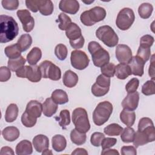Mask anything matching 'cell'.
I'll return each instance as SVG.
<instances>
[{
  "label": "cell",
  "instance_id": "6da1fadb",
  "mask_svg": "<svg viewBox=\"0 0 155 155\" xmlns=\"http://www.w3.org/2000/svg\"><path fill=\"white\" fill-rule=\"evenodd\" d=\"M18 23L12 16H0V42L6 43L13 41L18 35Z\"/></svg>",
  "mask_w": 155,
  "mask_h": 155
},
{
  "label": "cell",
  "instance_id": "7a4b0ae2",
  "mask_svg": "<svg viewBox=\"0 0 155 155\" xmlns=\"http://www.w3.org/2000/svg\"><path fill=\"white\" fill-rule=\"evenodd\" d=\"M88 50L92 58L93 64L97 67H101L110 61V54L98 42L91 41L88 43Z\"/></svg>",
  "mask_w": 155,
  "mask_h": 155
},
{
  "label": "cell",
  "instance_id": "3957f363",
  "mask_svg": "<svg viewBox=\"0 0 155 155\" xmlns=\"http://www.w3.org/2000/svg\"><path fill=\"white\" fill-rule=\"evenodd\" d=\"M113 111V105L108 101H103L97 104L93 113V120L95 125L101 126L110 118Z\"/></svg>",
  "mask_w": 155,
  "mask_h": 155
},
{
  "label": "cell",
  "instance_id": "277c9868",
  "mask_svg": "<svg viewBox=\"0 0 155 155\" xmlns=\"http://www.w3.org/2000/svg\"><path fill=\"white\" fill-rule=\"evenodd\" d=\"M105 10L101 7H94L89 10L84 11L80 16L81 22L86 26H91L96 22L104 20L106 16Z\"/></svg>",
  "mask_w": 155,
  "mask_h": 155
},
{
  "label": "cell",
  "instance_id": "5b68a950",
  "mask_svg": "<svg viewBox=\"0 0 155 155\" xmlns=\"http://www.w3.org/2000/svg\"><path fill=\"white\" fill-rule=\"evenodd\" d=\"M96 36L105 45L109 47H115L119 42L118 36L109 25L99 27L96 31Z\"/></svg>",
  "mask_w": 155,
  "mask_h": 155
},
{
  "label": "cell",
  "instance_id": "8992f818",
  "mask_svg": "<svg viewBox=\"0 0 155 155\" xmlns=\"http://www.w3.org/2000/svg\"><path fill=\"white\" fill-rule=\"evenodd\" d=\"M72 121L75 128L80 132L86 133L90 129L87 112L83 108H75L72 113Z\"/></svg>",
  "mask_w": 155,
  "mask_h": 155
},
{
  "label": "cell",
  "instance_id": "52a82bcc",
  "mask_svg": "<svg viewBox=\"0 0 155 155\" xmlns=\"http://www.w3.org/2000/svg\"><path fill=\"white\" fill-rule=\"evenodd\" d=\"M135 19V15L133 10L130 8H124L118 13L116 24L121 30L129 29L133 24Z\"/></svg>",
  "mask_w": 155,
  "mask_h": 155
},
{
  "label": "cell",
  "instance_id": "ba28073f",
  "mask_svg": "<svg viewBox=\"0 0 155 155\" xmlns=\"http://www.w3.org/2000/svg\"><path fill=\"white\" fill-rule=\"evenodd\" d=\"M42 78H49L52 81H58L61 78V69L50 61L45 60L39 65Z\"/></svg>",
  "mask_w": 155,
  "mask_h": 155
},
{
  "label": "cell",
  "instance_id": "9c48e42d",
  "mask_svg": "<svg viewBox=\"0 0 155 155\" xmlns=\"http://www.w3.org/2000/svg\"><path fill=\"white\" fill-rule=\"evenodd\" d=\"M16 74L19 78H27L32 82H38L42 78L39 67L37 65L23 66L16 71Z\"/></svg>",
  "mask_w": 155,
  "mask_h": 155
},
{
  "label": "cell",
  "instance_id": "30bf717a",
  "mask_svg": "<svg viewBox=\"0 0 155 155\" xmlns=\"http://www.w3.org/2000/svg\"><path fill=\"white\" fill-rule=\"evenodd\" d=\"M70 61L72 67L79 70L86 68L90 62V59L87 54L84 51L78 50L71 51Z\"/></svg>",
  "mask_w": 155,
  "mask_h": 155
},
{
  "label": "cell",
  "instance_id": "8fae6325",
  "mask_svg": "<svg viewBox=\"0 0 155 155\" xmlns=\"http://www.w3.org/2000/svg\"><path fill=\"white\" fill-rule=\"evenodd\" d=\"M18 18L22 23L24 30L25 32H30L34 28L35 20L28 10H19L16 12Z\"/></svg>",
  "mask_w": 155,
  "mask_h": 155
},
{
  "label": "cell",
  "instance_id": "7c38bea8",
  "mask_svg": "<svg viewBox=\"0 0 155 155\" xmlns=\"http://www.w3.org/2000/svg\"><path fill=\"white\" fill-rule=\"evenodd\" d=\"M115 52L116 59L120 63L129 64L133 58L131 48L125 44L117 45Z\"/></svg>",
  "mask_w": 155,
  "mask_h": 155
},
{
  "label": "cell",
  "instance_id": "4fadbf2b",
  "mask_svg": "<svg viewBox=\"0 0 155 155\" xmlns=\"http://www.w3.org/2000/svg\"><path fill=\"white\" fill-rule=\"evenodd\" d=\"M138 131L144 132L147 134L151 139L155 140L154 126L152 120L149 117L141 118L138 123Z\"/></svg>",
  "mask_w": 155,
  "mask_h": 155
},
{
  "label": "cell",
  "instance_id": "5bb4252c",
  "mask_svg": "<svg viewBox=\"0 0 155 155\" xmlns=\"http://www.w3.org/2000/svg\"><path fill=\"white\" fill-rule=\"evenodd\" d=\"M139 101V94L137 91L128 93L122 102V106L124 109L134 111L138 106Z\"/></svg>",
  "mask_w": 155,
  "mask_h": 155
},
{
  "label": "cell",
  "instance_id": "9a60e30c",
  "mask_svg": "<svg viewBox=\"0 0 155 155\" xmlns=\"http://www.w3.org/2000/svg\"><path fill=\"white\" fill-rule=\"evenodd\" d=\"M59 8L63 12L74 15L79 11V3L76 0H61Z\"/></svg>",
  "mask_w": 155,
  "mask_h": 155
},
{
  "label": "cell",
  "instance_id": "2e32d148",
  "mask_svg": "<svg viewBox=\"0 0 155 155\" xmlns=\"http://www.w3.org/2000/svg\"><path fill=\"white\" fill-rule=\"evenodd\" d=\"M25 111L31 117L38 119L41 117L42 112V104L36 100L30 101L27 105Z\"/></svg>",
  "mask_w": 155,
  "mask_h": 155
},
{
  "label": "cell",
  "instance_id": "e0dca14e",
  "mask_svg": "<svg viewBox=\"0 0 155 155\" xmlns=\"http://www.w3.org/2000/svg\"><path fill=\"white\" fill-rule=\"evenodd\" d=\"M145 62L137 56H133L129 62L131 73L134 76H142L144 73Z\"/></svg>",
  "mask_w": 155,
  "mask_h": 155
},
{
  "label": "cell",
  "instance_id": "ac0fdd59",
  "mask_svg": "<svg viewBox=\"0 0 155 155\" xmlns=\"http://www.w3.org/2000/svg\"><path fill=\"white\" fill-rule=\"evenodd\" d=\"M33 145L38 153H42L49 147L48 138L44 134H38L33 139Z\"/></svg>",
  "mask_w": 155,
  "mask_h": 155
},
{
  "label": "cell",
  "instance_id": "d6986e66",
  "mask_svg": "<svg viewBox=\"0 0 155 155\" xmlns=\"http://www.w3.org/2000/svg\"><path fill=\"white\" fill-rule=\"evenodd\" d=\"M58 104L53 101L51 97H48L42 104V113L47 117H51L58 110Z\"/></svg>",
  "mask_w": 155,
  "mask_h": 155
},
{
  "label": "cell",
  "instance_id": "ffe728a7",
  "mask_svg": "<svg viewBox=\"0 0 155 155\" xmlns=\"http://www.w3.org/2000/svg\"><path fill=\"white\" fill-rule=\"evenodd\" d=\"M62 82L64 85L68 88L74 87L78 82V76L74 71L68 70L64 73Z\"/></svg>",
  "mask_w": 155,
  "mask_h": 155
},
{
  "label": "cell",
  "instance_id": "44dd1931",
  "mask_svg": "<svg viewBox=\"0 0 155 155\" xmlns=\"http://www.w3.org/2000/svg\"><path fill=\"white\" fill-rule=\"evenodd\" d=\"M115 74L119 79H125L132 74L131 68L127 64L120 63L115 67Z\"/></svg>",
  "mask_w": 155,
  "mask_h": 155
},
{
  "label": "cell",
  "instance_id": "7402d4cb",
  "mask_svg": "<svg viewBox=\"0 0 155 155\" xmlns=\"http://www.w3.org/2000/svg\"><path fill=\"white\" fill-rule=\"evenodd\" d=\"M66 36L69 41H74L78 39L82 36V31L81 28L74 22H71L65 30Z\"/></svg>",
  "mask_w": 155,
  "mask_h": 155
},
{
  "label": "cell",
  "instance_id": "603a6c76",
  "mask_svg": "<svg viewBox=\"0 0 155 155\" xmlns=\"http://www.w3.org/2000/svg\"><path fill=\"white\" fill-rule=\"evenodd\" d=\"M19 134L20 133L18 128L13 126L7 127L2 131V135L4 139L8 142H13L16 140Z\"/></svg>",
  "mask_w": 155,
  "mask_h": 155
},
{
  "label": "cell",
  "instance_id": "cb8c5ba5",
  "mask_svg": "<svg viewBox=\"0 0 155 155\" xmlns=\"http://www.w3.org/2000/svg\"><path fill=\"white\" fill-rule=\"evenodd\" d=\"M151 142H153V140L146 133L138 130L136 132H135V135L133 142V145L136 148L139 147V146L145 145Z\"/></svg>",
  "mask_w": 155,
  "mask_h": 155
},
{
  "label": "cell",
  "instance_id": "d4e9b609",
  "mask_svg": "<svg viewBox=\"0 0 155 155\" xmlns=\"http://www.w3.org/2000/svg\"><path fill=\"white\" fill-rule=\"evenodd\" d=\"M33 152L31 143L28 140H23L19 142L16 147V153L18 155L31 154Z\"/></svg>",
  "mask_w": 155,
  "mask_h": 155
},
{
  "label": "cell",
  "instance_id": "484cf974",
  "mask_svg": "<svg viewBox=\"0 0 155 155\" xmlns=\"http://www.w3.org/2000/svg\"><path fill=\"white\" fill-rule=\"evenodd\" d=\"M120 119L127 127H131L135 122L136 114L133 111L124 109L120 113Z\"/></svg>",
  "mask_w": 155,
  "mask_h": 155
},
{
  "label": "cell",
  "instance_id": "4316f807",
  "mask_svg": "<svg viewBox=\"0 0 155 155\" xmlns=\"http://www.w3.org/2000/svg\"><path fill=\"white\" fill-rule=\"evenodd\" d=\"M52 147L56 152H61L65 150L67 146V140L65 137L61 134L54 135L51 139Z\"/></svg>",
  "mask_w": 155,
  "mask_h": 155
},
{
  "label": "cell",
  "instance_id": "83f0119b",
  "mask_svg": "<svg viewBox=\"0 0 155 155\" xmlns=\"http://www.w3.org/2000/svg\"><path fill=\"white\" fill-rule=\"evenodd\" d=\"M38 10L44 16L51 15L54 10L52 1L50 0H38Z\"/></svg>",
  "mask_w": 155,
  "mask_h": 155
},
{
  "label": "cell",
  "instance_id": "f1b7e54d",
  "mask_svg": "<svg viewBox=\"0 0 155 155\" xmlns=\"http://www.w3.org/2000/svg\"><path fill=\"white\" fill-rule=\"evenodd\" d=\"M51 99L58 105L65 104L68 101V97L67 93L61 89H57L53 91L51 96Z\"/></svg>",
  "mask_w": 155,
  "mask_h": 155
},
{
  "label": "cell",
  "instance_id": "f546056e",
  "mask_svg": "<svg viewBox=\"0 0 155 155\" xmlns=\"http://www.w3.org/2000/svg\"><path fill=\"white\" fill-rule=\"evenodd\" d=\"M42 57V51L39 47H33L27 55V61L30 65H36Z\"/></svg>",
  "mask_w": 155,
  "mask_h": 155
},
{
  "label": "cell",
  "instance_id": "4dcf8cb0",
  "mask_svg": "<svg viewBox=\"0 0 155 155\" xmlns=\"http://www.w3.org/2000/svg\"><path fill=\"white\" fill-rule=\"evenodd\" d=\"M18 107L15 104H10L6 110L5 114V120L7 122L15 121L18 115Z\"/></svg>",
  "mask_w": 155,
  "mask_h": 155
},
{
  "label": "cell",
  "instance_id": "1f68e13d",
  "mask_svg": "<svg viewBox=\"0 0 155 155\" xmlns=\"http://www.w3.org/2000/svg\"><path fill=\"white\" fill-rule=\"evenodd\" d=\"M70 139L73 143L77 145H81L85 142L87 136L85 133L80 132L74 128L70 133Z\"/></svg>",
  "mask_w": 155,
  "mask_h": 155
},
{
  "label": "cell",
  "instance_id": "d6a6232c",
  "mask_svg": "<svg viewBox=\"0 0 155 155\" xmlns=\"http://www.w3.org/2000/svg\"><path fill=\"white\" fill-rule=\"evenodd\" d=\"M16 44L21 51H25L31 46L32 38L29 34H24L20 36Z\"/></svg>",
  "mask_w": 155,
  "mask_h": 155
},
{
  "label": "cell",
  "instance_id": "836d02e7",
  "mask_svg": "<svg viewBox=\"0 0 155 155\" xmlns=\"http://www.w3.org/2000/svg\"><path fill=\"white\" fill-rule=\"evenodd\" d=\"M4 52L9 59H12L20 57L22 51L19 49L18 44H15L6 47L4 49Z\"/></svg>",
  "mask_w": 155,
  "mask_h": 155
},
{
  "label": "cell",
  "instance_id": "e575fe53",
  "mask_svg": "<svg viewBox=\"0 0 155 155\" xmlns=\"http://www.w3.org/2000/svg\"><path fill=\"white\" fill-rule=\"evenodd\" d=\"M153 5L147 2H145L140 5L138 8V13L140 17L142 19L149 18L153 12Z\"/></svg>",
  "mask_w": 155,
  "mask_h": 155
},
{
  "label": "cell",
  "instance_id": "d590c367",
  "mask_svg": "<svg viewBox=\"0 0 155 155\" xmlns=\"http://www.w3.org/2000/svg\"><path fill=\"white\" fill-rule=\"evenodd\" d=\"M123 128L119 124L113 123L107 125L104 129V132L105 134L110 136H117L121 134Z\"/></svg>",
  "mask_w": 155,
  "mask_h": 155
},
{
  "label": "cell",
  "instance_id": "8d00e7d4",
  "mask_svg": "<svg viewBox=\"0 0 155 155\" xmlns=\"http://www.w3.org/2000/svg\"><path fill=\"white\" fill-rule=\"evenodd\" d=\"M25 62V59L23 56H21L16 59H9L8 61L7 65L8 67L10 70H12V71H16L18 69L24 66Z\"/></svg>",
  "mask_w": 155,
  "mask_h": 155
},
{
  "label": "cell",
  "instance_id": "74e56055",
  "mask_svg": "<svg viewBox=\"0 0 155 155\" xmlns=\"http://www.w3.org/2000/svg\"><path fill=\"white\" fill-rule=\"evenodd\" d=\"M135 135V131L131 127H125L123 129L121 135L120 139L124 143H130L133 142L134 140Z\"/></svg>",
  "mask_w": 155,
  "mask_h": 155
},
{
  "label": "cell",
  "instance_id": "f35d334b",
  "mask_svg": "<svg viewBox=\"0 0 155 155\" xmlns=\"http://www.w3.org/2000/svg\"><path fill=\"white\" fill-rule=\"evenodd\" d=\"M59 124L62 128H65L70 123V114L67 110H62L61 111L58 117Z\"/></svg>",
  "mask_w": 155,
  "mask_h": 155
},
{
  "label": "cell",
  "instance_id": "ab89813d",
  "mask_svg": "<svg viewBox=\"0 0 155 155\" xmlns=\"http://www.w3.org/2000/svg\"><path fill=\"white\" fill-rule=\"evenodd\" d=\"M54 53L56 57L61 61H64L67 56L68 50L63 44H58L54 48Z\"/></svg>",
  "mask_w": 155,
  "mask_h": 155
},
{
  "label": "cell",
  "instance_id": "60d3db41",
  "mask_svg": "<svg viewBox=\"0 0 155 155\" xmlns=\"http://www.w3.org/2000/svg\"><path fill=\"white\" fill-rule=\"evenodd\" d=\"M142 93L145 96H150L155 93V84L153 80L147 81L142 87Z\"/></svg>",
  "mask_w": 155,
  "mask_h": 155
},
{
  "label": "cell",
  "instance_id": "b9f144b4",
  "mask_svg": "<svg viewBox=\"0 0 155 155\" xmlns=\"http://www.w3.org/2000/svg\"><path fill=\"white\" fill-rule=\"evenodd\" d=\"M136 56L140 58L145 63L148 61L151 56V49L150 47L139 46Z\"/></svg>",
  "mask_w": 155,
  "mask_h": 155
},
{
  "label": "cell",
  "instance_id": "7bdbcfd3",
  "mask_svg": "<svg viewBox=\"0 0 155 155\" xmlns=\"http://www.w3.org/2000/svg\"><path fill=\"white\" fill-rule=\"evenodd\" d=\"M58 21L59 22L58 27L61 30H65L69 25L71 23V18L64 13H61L59 15Z\"/></svg>",
  "mask_w": 155,
  "mask_h": 155
},
{
  "label": "cell",
  "instance_id": "ee69618b",
  "mask_svg": "<svg viewBox=\"0 0 155 155\" xmlns=\"http://www.w3.org/2000/svg\"><path fill=\"white\" fill-rule=\"evenodd\" d=\"M116 65L111 62H108L101 68V73L103 75L108 78L113 77L115 74Z\"/></svg>",
  "mask_w": 155,
  "mask_h": 155
},
{
  "label": "cell",
  "instance_id": "f6af8a7d",
  "mask_svg": "<svg viewBox=\"0 0 155 155\" xmlns=\"http://www.w3.org/2000/svg\"><path fill=\"white\" fill-rule=\"evenodd\" d=\"M36 121L37 119L31 117L30 115L27 114L26 111H24V113L22 114L21 116L22 124H23V125L28 128L33 127L36 124Z\"/></svg>",
  "mask_w": 155,
  "mask_h": 155
},
{
  "label": "cell",
  "instance_id": "bcb514c9",
  "mask_svg": "<svg viewBox=\"0 0 155 155\" xmlns=\"http://www.w3.org/2000/svg\"><path fill=\"white\" fill-rule=\"evenodd\" d=\"M139 85V81L136 78L131 79L125 85V90L128 93H131L137 91Z\"/></svg>",
  "mask_w": 155,
  "mask_h": 155
},
{
  "label": "cell",
  "instance_id": "7dc6e473",
  "mask_svg": "<svg viewBox=\"0 0 155 155\" xmlns=\"http://www.w3.org/2000/svg\"><path fill=\"white\" fill-rule=\"evenodd\" d=\"M110 88H103L94 83L91 87V93L96 97H101L105 95L109 91Z\"/></svg>",
  "mask_w": 155,
  "mask_h": 155
},
{
  "label": "cell",
  "instance_id": "c3c4849f",
  "mask_svg": "<svg viewBox=\"0 0 155 155\" xmlns=\"http://www.w3.org/2000/svg\"><path fill=\"white\" fill-rule=\"evenodd\" d=\"M104 137L105 136L103 133L100 132H94L91 136L90 142L92 145L94 147H99Z\"/></svg>",
  "mask_w": 155,
  "mask_h": 155
},
{
  "label": "cell",
  "instance_id": "681fc988",
  "mask_svg": "<svg viewBox=\"0 0 155 155\" xmlns=\"http://www.w3.org/2000/svg\"><path fill=\"white\" fill-rule=\"evenodd\" d=\"M110 78H108L101 74L97 77L95 83L99 87L103 88H110Z\"/></svg>",
  "mask_w": 155,
  "mask_h": 155
},
{
  "label": "cell",
  "instance_id": "f907efd6",
  "mask_svg": "<svg viewBox=\"0 0 155 155\" xmlns=\"http://www.w3.org/2000/svg\"><path fill=\"white\" fill-rule=\"evenodd\" d=\"M1 4L3 8L8 10H16L19 6V1L18 0H2Z\"/></svg>",
  "mask_w": 155,
  "mask_h": 155
},
{
  "label": "cell",
  "instance_id": "816d5d0a",
  "mask_svg": "<svg viewBox=\"0 0 155 155\" xmlns=\"http://www.w3.org/2000/svg\"><path fill=\"white\" fill-rule=\"evenodd\" d=\"M154 38L150 35H145L140 39V45L146 47H151L154 43Z\"/></svg>",
  "mask_w": 155,
  "mask_h": 155
},
{
  "label": "cell",
  "instance_id": "f5cc1de1",
  "mask_svg": "<svg viewBox=\"0 0 155 155\" xmlns=\"http://www.w3.org/2000/svg\"><path fill=\"white\" fill-rule=\"evenodd\" d=\"M11 77V71L8 67L2 66L0 68V81L6 82Z\"/></svg>",
  "mask_w": 155,
  "mask_h": 155
},
{
  "label": "cell",
  "instance_id": "db71d44e",
  "mask_svg": "<svg viewBox=\"0 0 155 155\" xmlns=\"http://www.w3.org/2000/svg\"><path fill=\"white\" fill-rule=\"evenodd\" d=\"M117 143V139L113 137H104L101 142V147L103 150L110 148Z\"/></svg>",
  "mask_w": 155,
  "mask_h": 155
},
{
  "label": "cell",
  "instance_id": "11a10c76",
  "mask_svg": "<svg viewBox=\"0 0 155 155\" xmlns=\"http://www.w3.org/2000/svg\"><path fill=\"white\" fill-rule=\"evenodd\" d=\"M69 42H70V44L71 46V47H73V48L79 49V48H81L83 47V46L84 45L85 40H84V38L83 37V36H82L78 39H76L74 41H69Z\"/></svg>",
  "mask_w": 155,
  "mask_h": 155
},
{
  "label": "cell",
  "instance_id": "9f6ffc18",
  "mask_svg": "<svg viewBox=\"0 0 155 155\" xmlns=\"http://www.w3.org/2000/svg\"><path fill=\"white\" fill-rule=\"evenodd\" d=\"M122 155H136L137 154L136 149L133 146H124L120 150Z\"/></svg>",
  "mask_w": 155,
  "mask_h": 155
},
{
  "label": "cell",
  "instance_id": "6f0895ef",
  "mask_svg": "<svg viewBox=\"0 0 155 155\" xmlns=\"http://www.w3.org/2000/svg\"><path fill=\"white\" fill-rule=\"evenodd\" d=\"M26 7L32 12L36 13L38 11V0L25 1Z\"/></svg>",
  "mask_w": 155,
  "mask_h": 155
},
{
  "label": "cell",
  "instance_id": "680465c9",
  "mask_svg": "<svg viewBox=\"0 0 155 155\" xmlns=\"http://www.w3.org/2000/svg\"><path fill=\"white\" fill-rule=\"evenodd\" d=\"M154 54L152 55V57L151 58L150 61V65L149 67L148 70V74L149 76L151 78L152 80H154Z\"/></svg>",
  "mask_w": 155,
  "mask_h": 155
},
{
  "label": "cell",
  "instance_id": "91938a15",
  "mask_svg": "<svg viewBox=\"0 0 155 155\" xmlns=\"http://www.w3.org/2000/svg\"><path fill=\"white\" fill-rule=\"evenodd\" d=\"M0 154L1 155L3 154H12L13 155L15 154L13 149L9 147H3L0 151Z\"/></svg>",
  "mask_w": 155,
  "mask_h": 155
},
{
  "label": "cell",
  "instance_id": "94428289",
  "mask_svg": "<svg viewBox=\"0 0 155 155\" xmlns=\"http://www.w3.org/2000/svg\"><path fill=\"white\" fill-rule=\"evenodd\" d=\"M102 154H110V155H111V154H119V152L115 150V149H105V150H103L102 153H101Z\"/></svg>",
  "mask_w": 155,
  "mask_h": 155
},
{
  "label": "cell",
  "instance_id": "6125c7cd",
  "mask_svg": "<svg viewBox=\"0 0 155 155\" xmlns=\"http://www.w3.org/2000/svg\"><path fill=\"white\" fill-rule=\"evenodd\" d=\"M71 154H88V152L86 151L85 149L82 148H76L72 153Z\"/></svg>",
  "mask_w": 155,
  "mask_h": 155
},
{
  "label": "cell",
  "instance_id": "be15d7a7",
  "mask_svg": "<svg viewBox=\"0 0 155 155\" xmlns=\"http://www.w3.org/2000/svg\"><path fill=\"white\" fill-rule=\"evenodd\" d=\"M42 154H52V152L51 150H48V149H46L45 150H44L42 153Z\"/></svg>",
  "mask_w": 155,
  "mask_h": 155
},
{
  "label": "cell",
  "instance_id": "e7e4bbea",
  "mask_svg": "<svg viewBox=\"0 0 155 155\" xmlns=\"http://www.w3.org/2000/svg\"><path fill=\"white\" fill-rule=\"evenodd\" d=\"M82 2H83L84 3H85V4H91V3H93V2H94V0H93V1H82Z\"/></svg>",
  "mask_w": 155,
  "mask_h": 155
}]
</instances>
